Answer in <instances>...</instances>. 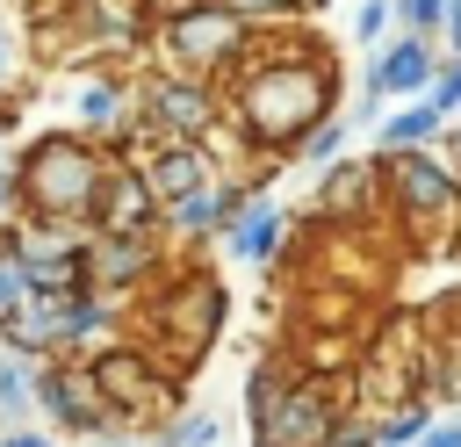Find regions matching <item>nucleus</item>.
<instances>
[{
	"label": "nucleus",
	"instance_id": "4468645a",
	"mask_svg": "<svg viewBox=\"0 0 461 447\" xmlns=\"http://www.w3.org/2000/svg\"><path fill=\"white\" fill-rule=\"evenodd\" d=\"M447 130V108L432 101V94H418V101H403L396 115H382V130H375V144L382 151H418L425 137H439Z\"/></svg>",
	"mask_w": 461,
	"mask_h": 447
},
{
	"label": "nucleus",
	"instance_id": "7ed1b4c3",
	"mask_svg": "<svg viewBox=\"0 0 461 447\" xmlns=\"http://www.w3.org/2000/svg\"><path fill=\"white\" fill-rule=\"evenodd\" d=\"M158 36H166V50H173L180 72H202V79H209V72H230V65H238V50H245L252 29H245L238 14H223L216 0H187L180 14L158 22Z\"/></svg>",
	"mask_w": 461,
	"mask_h": 447
},
{
	"label": "nucleus",
	"instance_id": "ddd939ff",
	"mask_svg": "<svg viewBox=\"0 0 461 447\" xmlns=\"http://www.w3.org/2000/svg\"><path fill=\"white\" fill-rule=\"evenodd\" d=\"M245 195H252V187H238V180H209V187H194V195L166 202V216H173V231L209 238V231H230V216H238V202H245Z\"/></svg>",
	"mask_w": 461,
	"mask_h": 447
},
{
	"label": "nucleus",
	"instance_id": "f03ea898",
	"mask_svg": "<svg viewBox=\"0 0 461 447\" xmlns=\"http://www.w3.org/2000/svg\"><path fill=\"white\" fill-rule=\"evenodd\" d=\"M22 202L43 224H94V202L108 187V166L94 151V137H36L22 173H14Z\"/></svg>",
	"mask_w": 461,
	"mask_h": 447
},
{
	"label": "nucleus",
	"instance_id": "cd10ccee",
	"mask_svg": "<svg viewBox=\"0 0 461 447\" xmlns=\"http://www.w3.org/2000/svg\"><path fill=\"white\" fill-rule=\"evenodd\" d=\"M14 209H22V195H14V173H0V224H7Z\"/></svg>",
	"mask_w": 461,
	"mask_h": 447
},
{
	"label": "nucleus",
	"instance_id": "b1692460",
	"mask_svg": "<svg viewBox=\"0 0 461 447\" xmlns=\"http://www.w3.org/2000/svg\"><path fill=\"white\" fill-rule=\"evenodd\" d=\"M425 425H432L425 411H396V418H389L375 440H382V447H418V433H425Z\"/></svg>",
	"mask_w": 461,
	"mask_h": 447
},
{
	"label": "nucleus",
	"instance_id": "a878e982",
	"mask_svg": "<svg viewBox=\"0 0 461 447\" xmlns=\"http://www.w3.org/2000/svg\"><path fill=\"white\" fill-rule=\"evenodd\" d=\"M180 7H187V0H137V14H144V22H166V14H180Z\"/></svg>",
	"mask_w": 461,
	"mask_h": 447
},
{
	"label": "nucleus",
	"instance_id": "f257e3e1",
	"mask_svg": "<svg viewBox=\"0 0 461 447\" xmlns=\"http://www.w3.org/2000/svg\"><path fill=\"white\" fill-rule=\"evenodd\" d=\"M238 101L252 115V137H295L317 115H331V65L324 50H259V65H245Z\"/></svg>",
	"mask_w": 461,
	"mask_h": 447
},
{
	"label": "nucleus",
	"instance_id": "7c9ffc66",
	"mask_svg": "<svg viewBox=\"0 0 461 447\" xmlns=\"http://www.w3.org/2000/svg\"><path fill=\"white\" fill-rule=\"evenodd\" d=\"M375 447H382V440H375Z\"/></svg>",
	"mask_w": 461,
	"mask_h": 447
},
{
	"label": "nucleus",
	"instance_id": "39448f33",
	"mask_svg": "<svg viewBox=\"0 0 461 447\" xmlns=\"http://www.w3.org/2000/svg\"><path fill=\"white\" fill-rule=\"evenodd\" d=\"M137 108H144V123L158 137H202L209 115H216V87L202 72H158V79H144Z\"/></svg>",
	"mask_w": 461,
	"mask_h": 447
},
{
	"label": "nucleus",
	"instance_id": "2eb2a0df",
	"mask_svg": "<svg viewBox=\"0 0 461 447\" xmlns=\"http://www.w3.org/2000/svg\"><path fill=\"white\" fill-rule=\"evenodd\" d=\"M346 115H317L310 130H295V166H331L339 151H346Z\"/></svg>",
	"mask_w": 461,
	"mask_h": 447
},
{
	"label": "nucleus",
	"instance_id": "412c9836",
	"mask_svg": "<svg viewBox=\"0 0 461 447\" xmlns=\"http://www.w3.org/2000/svg\"><path fill=\"white\" fill-rule=\"evenodd\" d=\"M389 29H396V7H389V0H360L353 36H360V43H375V36H389Z\"/></svg>",
	"mask_w": 461,
	"mask_h": 447
},
{
	"label": "nucleus",
	"instance_id": "423d86ee",
	"mask_svg": "<svg viewBox=\"0 0 461 447\" xmlns=\"http://www.w3.org/2000/svg\"><path fill=\"white\" fill-rule=\"evenodd\" d=\"M36 404H43L65 433H86V425H108V418H115V404H108L101 382H94V368H65V360L36 368Z\"/></svg>",
	"mask_w": 461,
	"mask_h": 447
},
{
	"label": "nucleus",
	"instance_id": "5701e85b",
	"mask_svg": "<svg viewBox=\"0 0 461 447\" xmlns=\"http://www.w3.org/2000/svg\"><path fill=\"white\" fill-rule=\"evenodd\" d=\"M389 7H396V22H403V29H418V36L447 22V0H389Z\"/></svg>",
	"mask_w": 461,
	"mask_h": 447
},
{
	"label": "nucleus",
	"instance_id": "c85d7f7f",
	"mask_svg": "<svg viewBox=\"0 0 461 447\" xmlns=\"http://www.w3.org/2000/svg\"><path fill=\"white\" fill-rule=\"evenodd\" d=\"M0 65H7V36H0Z\"/></svg>",
	"mask_w": 461,
	"mask_h": 447
},
{
	"label": "nucleus",
	"instance_id": "9b49d317",
	"mask_svg": "<svg viewBox=\"0 0 461 447\" xmlns=\"http://www.w3.org/2000/svg\"><path fill=\"white\" fill-rule=\"evenodd\" d=\"M151 274V238L144 231H101V245H86V281L94 288H130Z\"/></svg>",
	"mask_w": 461,
	"mask_h": 447
},
{
	"label": "nucleus",
	"instance_id": "f3484780",
	"mask_svg": "<svg viewBox=\"0 0 461 447\" xmlns=\"http://www.w3.org/2000/svg\"><path fill=\"white\" fill-rule=\"evenodd\" d=\"M36 404V368L22 353H0V418H29Z\"/></svg>",
	"mask_w": 461,
	"mask_h": 447
},
{
	"label": "nucleus",
	"instance_id": "c756f323",
	"mask_svg": "<svg viewBox=\"0 0 461 447\" xmlns=\"http://www.w3.org/2000/svg\"><path fill=\"white\" fill-rule=\"evenodd\" d=\"M158 447H173V440H158Z\"/></svg>",
	"mask_w": 461,
	"mask_h": 447
},
{
	"label": "nucleus",
	"instance_id": "f8f14e48",
	"mask_svg": "<svg viewBox=\"0 0 461 447\" xmlns=\"http://www.w3.org/2000/svg\"><path fill=\"white\" fill-rule=\"evenodd\" d=\"M22 252V281H29V296H72V288H86V245H14Z\"/></svg>",
	"mask_w": 461,
	"mask_h": 447
},
{
	"label": "nucleus",
	"instance_id": "dca6fc26",
	"mask_svg": "<svg viewBox=\"0 0 461 447\" xmlns=\"http://www.w3.org/2000/svg\"><path fill=\"white\" fill-rule=\"evenodd\" d=\"M122 108H130V87H122V79H86V87H79V123H86V130L122 123Z\"/></svg>",
	"mask_w": 461,
	"mask_h": 447
},
{
	"label": "nucleus",
	"instance_id": "aec40b11",
	"mask_svg": "<svg viewBox=\"0 0 461 447\" xmlns=\"http://www.w3.org/2000/svg\"><path fill=\"white\" fill-rule=\"evenodd\" d=\"M29 296V281H22V252L14 245H0V324L14 317V303Z\"/></svg>",
	"mask_w": 461,
	"mask_h": 447
},
{
	"label": "nucleus",
	"instance_id": "1a4fd4ad",
	"mask_svg": "<svg viewBox=\"0 0 461 447\" xmlns=\"http://www.w3.org/2000/svg\"><path fill=\"white\" fill-rule=\"evenodd\" d=\"M382 173L403 187L396 202H403L411 216H447V209H454V173L432 166L425 151H382Z\"/></svg>",
	"mask_w": 461,
	"mask_h": 447
},
{
	"label": "nucleus",
	"instance_id": "6e6552de",
	"mask_svg": "<svg viewBox=\"0 0 461 447\" xmlns=\"http://www.w3.org/2000/svg\"><path fill=\"white\" fill-rule=\"evenodd\" d=\"M137 173H144L151 202H180V195H194V187H209V180H216V159L202 151V137H166Z\"/></svg>",
	"mask_w": 461,
	"mask_h": 447
},
{
	"label": "nucleus",
	"instance_id": "20e7f679",
	"mask_svg": "<svg viewBox=\"0 0 461 447\" xmlns=\"http://www.w3.org/2000/svg\"><path fill=\"white\" fill-rule=\"evenodd\" d=\"M339 440V404L317 389H281L252 418V447H331Z\"/></svg>",
	"mask_w": 461,
	"mask_h": 447
},
{
	"label": "nucleus",
	"instance_id": "393cba45",
	"mask_svg": "<svg viewBox=\"0 0 461 447\" xmlns=\"http://www.w3.org/2000/svg\"><path fill=\"white\" fill-rule=\"evenodd\" d=\"M418 447H461V425H425Z\"/></svg>",
	"mask_w": 461,
	"mask_h": 447
},
{
	"label": "nucleus",
	"instance_id": "a211bd4d",
	"mask_svg": "<svg viewBox=\"0 0 461 447\" xmlns=\"http://www.w3.org/2000/svg\"><path fill=\"white\" fill-rule=\"evenodd\" d=\"M216 7H223V14H238L245 29H274V22H288L303 0H216Z\"/></svg>",
	"mask_w": 461,
	"mask_h": 447
},
{
	"label": "nucleus",
	"instance_id": "6ab92c4d",
	"mask_svg": "<svg viewBox=\"0 0 461 447\" xmlns=\"http://www.w3.org/2000/svg\"><path fill=\"white\" fill-rule=\"evenodd\" d=\"M158 440H173V447H216V418H209V411H187V418H173Z\"/></svg>",
	"mask_w": 461,
	"mask_h": 447
},
{
	"label": "nucleus",
	"instance_id": "4be33fe9",
	"mask_svg": "<svg viewBox=\"0 0 461 447\" xmlns=\"http://www.w3.org/2000/svg\"><path fill=\"white\" fill-rule=\"evenodd\" d=\"M447 115H461V58H447V65H432V87H425Z\"/></svg>",
	"mask_w": 461,
	"mask_h": 447
},
{
	"label": "nucleus",
	"instance_id": "bb28decb",
	"mask_svg": "<svg viewBox=\"0 0 461 447\" xmlns=\"http://www.w3.org/2000/svg\"><path fill=\"white\" fill-rule=\"evenodd\" d=\"M0 447H50V433H29V425H14V433H0Z\"/></svg>",
	"mask_w": 461,
	"mask_h": 447
},
{
	"label": "nucleus",
	"instance_id": "0eeeda50",
	"mask_svg": "<svg viewBox=\"0 0 461 447\" xmlns=\"http://www.w3.org/2000/svg\"><path fill=\"white\" fill-rule=\"evenodd\" d=\"M425 87H432V43H425L418 29L389 36V43L375 50V65H367V94H375V101H418Z\"/></svg>",
	"mask_w": 461,
	"mask_h": 447
},
{
	"label": "nucleus",
	"instance_id": "9d476101",
	"mask_svg": "<svg viewBox=\"0 0 461 447\" xmlns=\"http://www.w3.org/2000/svg\"><path fill=\"white\" fill-rule=\"evenodd\" d=\"M281 231H288V216H281V202L274 195H245L238 202V216H230V231H223V245H230V260H274L281 252Z\"/></svg>",
	"mask_w": 461,
	"mask_h": 447
}]
</instances>
